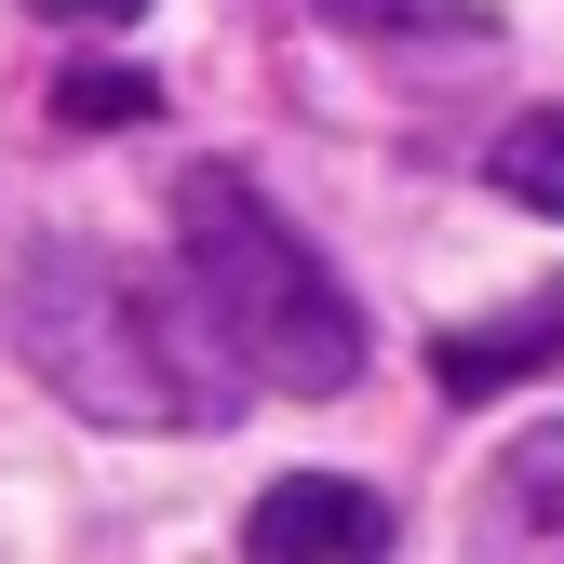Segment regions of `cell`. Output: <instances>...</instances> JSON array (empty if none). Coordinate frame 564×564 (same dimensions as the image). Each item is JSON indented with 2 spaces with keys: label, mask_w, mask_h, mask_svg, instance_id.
Here are the masks:
<instances>
[{
  "label": "cell",
  "mask_w": 564,
  "mask_h": 564,
  "mask_svg": "<svg viewBox=\"0 0 564 564\" xmlns=\"http://www.w3.org/2000/svg\"><path fill=\"white\" fill-rule=\"evenodd\" d=\"M175 269H188V296L202 323H216V349L242 364V390H282V403H323L364 377V310L336 296V269L269 216V202L242 175L202 162L175 188Z\"/></svg>",
  "instance_id": "7a4b0ae2"
},
{
  "label": "cell",
  "mask_w": 564,
  "mask_h": 564,
  "mask_svg": "<svg viewBox=\"0 0 564 564\" xmlns=\"http://www.w3.org/2000/svg\"><path fill=\"white\" fill-rule=\"evenodd\" d=\"M470 564H564V416L484 457V484H470Z\"/></svg>",
  "instance_id": "277c9868"
},
{
  "label": "cell",
  "mask_w": 564,
  "mask_h": 564,
  "mask_svg": "<svg viewBox=\"0 0 564 564\" xmlns=\"http://www.w3.org/2000/svg\"><path fill=\"white\" fill-rule=\"evenodd\" d=\"M323 28H349V41H470L484 14L470 0H310Z\"/></svg>",
  "instance_id": "52a82bcc"
},
{
  "label": "cell",
  "mask_w": 564,
  "mask_h": 564,
  "mask_svg": "<svg viewBox=\"0 0 564 564\" xmlns=\"http://www.w3.org/2000/svg\"><path fill=\"white\" fill-rule=\"evenodd\" d=\"M14 349L95 431H216L242 403V364L216 349L188 269L162 282V269H134L121 242H82V229L14 256Z\"/></svg>",
  "instance_id": "6da1fadb"
},
{
  "label": "cell",
  "mask_w": 564,
  "mask_h": 564,
  "mask_svg": "<svg viewBox=\"0 0 564 564\" xmlns=\"http://www.w3.org/2000/svg\"><path fill=\"white\" fill-rule=\"evenodd\" d=\"M551 364H564V282L431 336V390H444V403H498V390H524V377H551Z\"/></svg>",
  "instance_id": "5b68a950"
},
{
  "label": "cell",
  "mask_w": 564,
  "mask_h": 564,
  "mask_svg": "<svg viewBox=\"0 0 564 564\" xmlns=\"http://www.w3.org/2000/svg\"><path fill=\"white\" fill-rule=\"evenodd\" d=\"M484 175H498V202H524V216H564V108H524Z\"/></svg>",
  "instance_id": "8992f818"
},
{
  "label": "cell",
  "mask_w": 564,
  "mask_h": 564,
  "mask_svg": "<svg viewBox=\"0 0 564 564\" xmlns=\"http://www.w3.org/2000/svg\"><path fill=\"white\" fill-rule=\"evenodd\" d=\"M54 108H67V121H149V82H134V67H67Z\"/></svg>",
  "instance_id": "ba28073f"
},
{
  "label": "cell",
  "mask_w": 564,
  "mask_h": 564,
  "mask_svg": "<svg viewBox=\"0 0 564 564\" xmlns=\"http://www.w3.org/2000/svg\"><path fill=\"white\" fill-rule=\"evenodd\" d=\"M242 564H390V498L336 470H282L242 511Z\"/></svg>",
  "instance_id": "3957f363"
},
{
  "label": "cell",
  "mask_w": 564,
  "mask_h": 564,
  "mask_svg": "<svg viewBox=\"0 0 564 564\" xmlns=\"http://www.w3.org/2000/svg\"><path fill=\"white\" fill-rule=\"evenodd\" d=\"M28 14H41V28H95V41H121L149 0H28Z\"/></svg>",
  "instance_id": "9c48e42d"
}]
</instances>
